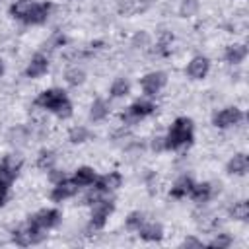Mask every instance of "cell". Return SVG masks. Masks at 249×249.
<instances>
[{
  "label": "cell",
  "instance_id": "6da1fadb",
  "mask_svg": "<svg viewBox=\"0 0 249 249\" xmlns=\"http://www.w3.org/2000/svg\"><path fill=\"white\" fill-rule=\"evenodd\" d=\"M35 103L41 105V107H45V109H49V111H53V113L58 115L60 119H68V117L72 115V103L68 101L66 93H64L62 89H56V88L43 91V93L35 99Z\"/></svg>",
  "mask_w": 249,
  "mask_h": 249
},
{
  "label": "cell",
  "instance_id": "7a4b0ae2",
  "mask_svg": "<svg viewBox=\"0 0 249 249\" xmlns=\"http://www.w3.org/2000/svg\"><path fill=\"white\" fill-rule=\"evenodd\" d=\"M191 140H193V121L187 119V117H179L171 124V128H169V132L163 140V148L177 150L179 146L191 144Z\"/></svg>",
  "mask_w": 249,
  "mask_h": 249
},
{
  "label": "cell",
  "instance_id": "3957f363",
  "mask_svg": "<svg viewBox=\"0 0 249 249\" xmlns=\"http://www.w3.org/2000/svg\"><path fill=\"white\" fill-rule=\"evenodd\" d=\"M21 167V160L16 156H8L2 163H0V206L6 202L8 198V191L12 181L18 177V171Z\"/></svg>",
  "mask_w": 249,
  "mask_h": 249
},
{
  "label": "cell",
  "instance_id": "277c9868",
  "mask_svg": "<svg viewBox=\"0 0 249 249\" xmlns=\"http://www.w3.org/2000/svg\"><path fill=\"white\" fill-rule=\"evenodd\" d=\"M115 210V204H113V200H105V198H99L95 204H93V210H91V228L93 230H99V228H103L105 226V222H107V218H109V214Z\"/></svg>",
  "mask_w": 249,
  "mask_h": 249
},
{
  "label": "cell",
  "instance_id": "5b68a950",
  "mask_svg": "<svg viewBox=\"0 0 249 249\" xmlns=\"http://www.w3.org/2000/svg\"><path fill=\"white\" fill-rule=\"evenodd\" d=\"M58 218H60V212H58V210H54V208H43V210H39L37 214H33V216L29 218V226H33V228L45 231V230L56 226Z\"/></svg>",
  "mask_w": 249,
  "mask_h": 249
},
{
  "label": "cell",
  "instance_id": "8992f818",
  "mask_svg": "<svg viewBox=\"0 0 249 249\" xmlns=\"http://www.w3.org/2000/svg\"><path fill=\"white\" fill-rule=\"evenodd\" d=\"M43 237H45L43 230H37V228L29 226V224H27L25 228L14 230V235H12V239H14L18 245H31V243H39V241H43Z\"/></svg>",
  "mask_w": 249,
  "mask_h": 249
},
{
  "label": "cell",
  "instance_id": "52a82bcc",
  "mask_svg": "<svg viewBox=\"0 0 249 249\" xmlns=\"http://www.w3.org/2000/svg\"><path fill=\"white\" fill-rule=\"evenodd\" d=\"M154 109H156V105L150 103V101H136V103H132V105L126 109V113H123V121H124V123L138 121V119H142V117L154 113Z\"/></svg>",
  "mask_w": 249,
  "mask_h": 249
},
{
  "label": "cell",
  "instance_id": "ba28073f",
  "mask_svg": "<svg viewBox=\"0 0 249 249\" xmlns=\"http://www.w3.org/2000/svg\"><path fill=\"white\" fill-rule=\"evenodd\" d=\"M167 78L163 72H150L142 78V89L146 95H156L163 86H165Z\"/></svg>",
  "mask_w": 249,
  "mask_h": 249
},
{
  "label": "cell",
  "instance_id": "9c48e42d",
  "mask_svg": "<svg viewBox=\"0 0 249 249\" xmlns=\"http://www.w3.org/2000/svg\"><path fill=\"white\" fill-rule=\"evenodd\" d=\"M241 111L237 107H226L222 111H218L214 115V124L220 126V128H226V126H231V124H237L241 121Z\"/></svg>",
  "mask_w": 249,
  "mask_h": 249
},
{
  "label": "cell",
  "instance_id": "30bf717a",
  "mask_svg": "<svg viewBox=\"0 0 249 249\" xmlns=\"http://www.w3.org/2000/svg\"><path fill=\"white\" fill-rule=\"evenodd\" d=\"M76 191H78V185H76L74 181H66V179H62V181H58V183H56V187L53 189L51 198H53V200H56V202H60V200H64V198L74 196V195H76Z\"/></svg>",
  "mask_w": 249,
  "mask_h": 249
},
{
  "label": "cell",
  "instance_id": "8fae6325",
  "mask_svg": "<svg viewBox=\"0 0 249 249\" xmlns=\"http://www.w3.org/2000/svg\"><path fill=\"white\" fill-rule=\"evenodd\" d=\"M121 183H123V177H121V173H117V171H111V173L103 175L101 179H97V183H95V189H97L99 193H109V191H115L117 187H121Z\"/></svg>",
  "mask_w": 249,
  "mask_h": 249
},
{
  "label": "cell",
  "instance_id": "7c38bea8",
  "mask_svg": "<svg viewBox=\"0 0 249 249\" xmlns=\"http://www.w3.org/2000/svg\"><path fill=\"white\" fill-rule=\"evenodd\" d=\"M47 68H49V60H47V56H43V54H35V56L31 58L29 66L25 68V76H27V78H39V76H43V74L47 72Z\"/></svg>",
  "mask_w": 249,
  "mask_h": 249
},
{
  "label": "cell",
  "instance_id": "4fadbf2b",
  "mask_svg": "<svg viewBox=\"0 0 249 249\" xmlns=\"http://www.w3.org/2000/svg\"><path fill=\"white\" fill-rule=\"evenodd\" d=\"M208 58H204V56H195L191 62H189V66H187V74L193 78V80H200V78H204L206 76V72H208Z\"/></svg>",
  "mask_w": 249,
  "mask_h": 249
},
{
  "label": "cell",
  "instance_id": "5bb4252c",
  "mask_svg": "<svg viewBox=\"0 0 249 249\" xmlns=\"http://www.w3.org/2000/svg\"><path fill=\"white\" fill-rule=\"evenodd\" d=\"M51 8H53L51 4H35L23 21H25V23H43V21L49 18Z\"/></svg>",
  "mask_w": 249,
  "mask_h": 249
},
{
  "label": "cell",
  "instance_id": "9a60e30c",
  "mask_svg": "<svg viewBox=\"0 0 249 249\" xmlns=\"http://www.w3.org/2000/svg\"><path fill=\"white\" fill-rule=\"evenodd\" d=\"M138 233L146 241H160L161 235H163V230H161L160 224H142L138 228Z\"/></svg>",
  "mask_w": 249,
  "mask_h": 249
},
{
  "label": "cell",
  "instance_id": "2e32d148",
  "mask_svg": "<svg viewBox=\"0 0 249 249\" xmlns=\"http://www.w3.org/2000/svg\"><path fill=\"white\" fill-rule=\"evenodd\" d=\"M247 167H249V160H247L245 154L233 156V158L230 160V163H228V171H230V173H235V175H243V173L247 171Z\"/></svg>",
  "mask_w": 249,
  "mask_h": 249
},
{
  "label": "cell",
  "instance_id": "e0dca14e",
  "mask_svg": "<svg viewBox=\"0 0 249 249\" xmlns=\"http://www.w3.org/2000/svg\"><path fill=\"white\" fill-rule=\"evenodd\" d=\"M189 195H191L196 202H206V200L212 196V185H210V183H198V185H193Z\"/></svg>",
  "mask_w": 249,
  "mask_h": 249
},
{
  "label": "cell",
  "instance_id": "ac0fdd59",
  "mask_svg": "<svg viewBox=\"0 0 249 249\" xmlns=\"http://www.w3.org/2000/svg\"><path fill=\"white\" fill-rule=\"evenodd\" d=\"M78 187H88L95 181V171L91 167H80L76 173H74V179H72Z\"/></svg>",
  "mask_w": 249,
  "mask_h": 249
},
{
  "label": "cell",
  "instance_id": "d6986e66",
  "mask_svg": "<svg viewBox=\"0 0 249 249\" xmlns=\"http://www.w3.org/2000/svg\"><path fill=\"white\" fill-rule=\"evenodd\" d=\"M33 6H35V2H33V0H18L16 4H12L10 14H12L14 18H18V19H25Z\"/></svg>",
  "mask_w": 249,
  "mask_h": 249
},
{
  "label": "cell",
  "instance_id": "ffe728a7",
  "mask_svg": "<svg viewBox=\"0 0 249 249\" xmlns=\"http://www.w3.org/2000/svg\"><path fill=\"white\" fill-rule=\"evenodd\" d=\"M245 56H247V47L245 45H231L226 51V60L230 64H239Z\"/></svg>",
  "mask_w": 249,
  "mask_h": 249
},
{
  "label": "cell",
  "instance_id": "44dd1931",
  "mask_svg": "<svg viewBox=\"0 0 249 249\" xmlns=\"http://www.w3.org/2000/svg\"><path fill=\"white\" fill-rule=\"evenodd\" d=\"M191 187H193V181H191L189 177H181V179H177V183L171 187V196L183 198V196H187V195L191 193Z\"/></svg>",
  "mask_w": 249,
  "mask_h": 249
},
{
  "label": "cell",
  "instance_id": "7402d4cb",
  "mask_svg": "<svg viewBox=\"0 0 249 249\" xmlns=\"http://www.w3.org/2000/svg\"><path fill=\"white\" fill-rule=\"evenodd\" d=\"M109 113V107L103 99H95L93 105H91V111H89V119L91 121H103Z\"/></svg>",
  "mask_w": 249,
  "mask_h": 249
},
{
  "label": "cell",
  "instance_id": "603a6c76",
  "mask_svg": "<svg viewBox=\"0 0 249 249\" xmlns=\"http://www.w3.org/2000/svg\"><path fill=\"white\" fill-rule=\"evenodd\" d=\"M130 91V84L124 80V78H117L115 82H113V86H111V95L113 97H123V95H126Z\"/></svg>",
  "mask_w": 249,
  "mask_h": 249
},
{
  "label": "cell",
  "instance_id": "cb8c5ba5",
  "mask_svg": "<svg viewBox=\"0 0 249 249\" xmlns=\"http://www.w3.org/2000/svg\"><path fill=\"white\" fill-rule=\"evenodd\" d=\"M37 165H39L41 169H51V167L54 165V154H53L51 150H43V152L39 154Z\"/></svg>",
  "mask_w": 249,
  "mask_h": 249
},
{
  "label": "cell",
  "instance_id": "d4e9b609",
  "mask_svg": "<svg viewBox=\"0 0 249 249\" xmlns=\"http://www.w3.org/2000/svg\"><path fill=\"white\" fill-rule=\"evenodd\" d=\"M88 138H89V130L84 128V126H76V128L70 130V142H74V144L86 142Z\"/></svg>",
  "mask_w": 249,
  "mask_h": 249
},
{
  "label": "cell",
  "instance_id": "484cf974",
  "mask_svg": "<svg viewBox=\"0 0 249 249\" xmlns=\"http://www.w3.org/2000/svg\"><path fill=\"white\" fill-rule=\"evenodd\" d=\"M231 216H233L235 220H247V218H249V204H247L245 200L237 202V204L231 208Z\"/></svg>",
  "mask_w": 249,
  "mask_h": 249
},
{
  "label": "cell",
  "instance_id": "4316f807",
  "mask_svg": "<svg viewBox=\"0 0 249 249\" xmlns=\"http://www.w3.org/2000/svg\"><path fill=\"white\" fill-rule=\"evenodd\" d=\"M66 82L70 84V86H78V84H82L84 82V78H86V74L82 72V70H78V68H70V70H66Z\"/></svg>",
  "mask_w": 249,
  "mask_h": 249
},
{
  "label": "cell",
  "instance_id": "83f0119b",
  "mask_svg": "<svg viewBox=\"0 0 249 249\" xmlns=\"http://www.w3.org/2000/svg\"><path fill=\"white\" fill-rule=\"evenodd\" d=\"M142 224H144V214H142V212H132V214L126 218V226L132 228V230H138Z\"/></svg>",
  "mask_w": 249,
  "mask_h": 249
},
{
  "label": "cell",
  "instance_id": "f1b7e54d",
  "mask_svg": "<svg viewBox=\"0 0 249 249\" xmlns=\"http://www.w3.org/2000/svg\"><path fill=\"white\" fill-rule=\"evenodd\" d=\"M230 243H231L230 235H224V233H222V235H218L216 239H212L208 245H210V247H218V249H220V247H230Z\"/></svg>",
  "mask_w": 249,
  "mask_h": 249
},
{
  "label": "cell",
  "instance_id": "f546056e",
  "mask_svg": "<svg viewBox=\"0 0 249 249\" xmlns=\"http://www.w3.org/2000/svg\"><path fill=\"white\" fill-rule=\"evenodd\" d=\"M196 0H185L183 2V6H181V14L183 16H191V14H195L196 12Z\"/></svg>",
  "mask_w": 249,
  "mask_h": 249
},
{
  "label": "cell",
  "instance_id": "4dcf8cb0",
  "mask_svg": "<svg viewBox=\"0 0 249 249\" xmlns=\"http://www.w3.org/2000/svg\"><path fill=\"white\" fill-rule=\"evenodd\" d=\"M183 247H202V243L198 239H195V237H189V239L183 241Z\"/></svg>",
  "mask_w": 249,
  "mask_h": 249
},
{
  "label": "cell",
  "instance_id": "1f68e13d",
  "mask_svg": "<svg viewBox=\"0 0 249 249\" xmlns=\"http://www.w3.org/2000/svg\"><path fill=\"white\" fill-rule=\"evenodd\" d=\"M51 179H53L54 183H58V181H62V179H64V173H60V171L53 169V173H51Z\"/></svg>",
  "mask_w": 249,
  "mask_h": 249
},
{
  "label": "cell",
  "instance_id": "d6a6232c",
  "mask_svg": "<svg viewBox=\"0 0 249 249\" xmlns=\"http://www.w3.org/2000/svg\"><path fill=\"white\" fill-rule=\"evenodd\" d=\"M4 72V64H2V60H0V74Z\"/></svg>",
  "mask_w": 249,
  "mask_h": 249
}]
</instances>
